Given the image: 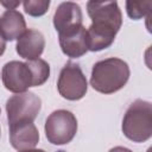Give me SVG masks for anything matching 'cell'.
Masks as SVG:
<instances>
[{"mask_svg":"<svg viewBox=\"0 0 152 152\" xmlns=\"http://www.w3.org/2000/svg\"><path fill=\"white\" fill-rule=\"evenodd\" d=\"M1 80L5 88L14 94L25 93L30 87H33L32 72L26 62H7L2 66Z\"/></svg>","mask_w":152,"mask_h":152,"instance_id":"7","label":"cell"},{"mask_svg":"<svg viewBox=\"0 0 152 152\" xmlns=\"http://www.w3.org/2000/svg\"><path fill=\"white\" fill-rule=\"evenodd\" d=\"M87 12L91 25L87 30L89 51L109 48L122 25V14L116 1H88Z\"/></svg>","mask_w":152,"mask_h":152,"instance_id":"1","label":"cell"},{"mask_svg":"<svg viewBox=\"0 0 152 152\" xmlns=\"http://www.w3.org/2000/svg\"><path fill=\"white\" fill-rule=\"evenodd\" d=\"M25 12L31 17L44 15L50 6V0H25L23 2Z\"/></svg>","mask_w":152,"mask_h":152,"instance_id":"15","label":"cell"},{"mask_svg":"<svg viewBox=\"0 0 152 152\" xmlns=\"http://www.w3.org/2000/svg\"><path fill=\"white\" fill-rule=\"evenodd\" d=\"M44 129L49 142L64 145L70 142L76 135L77 119L66 109H57L48 116Z\"/></svg>","mask_w":152,"mask_h":152,"instance_id":"4","label":"cell"},{"mask_svg":"<svg viewBox=\"0 0 152 152\" xmlns=\"http://www.w3.org/2000/svg\"><path fill=\"white\" fill-rule=\"evenodd\" d=\"M33 77V87H39L44 84L49 76H50V65L46 61L38 58L34 61H28L26 62Z\"/></svg>","mask_w":152,"mask_h":152,"instance_id":"13","label":"cell"},{"mask_svg":"<svg viewBox=\"0 0 152 152\" xmlns=\"http://www.w3.org/2000/svg\"><path fill=\"white\" fill-rule=\"evenodd\" d=\"M45 48V39L40 31L28 28L17 40L15 50L17 53L27 59L34 61L40 57Z\"/></svg>","mask_w":152,"mask_h":152,"instance_id":"10","label":"cell"},{"mask_svg":"<svg viewBox=\"0 0 152 152\" xmlns=\"http://www.w3.org/2000/svg\"><path fill=\"white\" fill-rule=\"evenodd\" d=\"M122 133L133 142H144L152 137V104L135 100L127 108L122 119Z\"/></svg>","mask_w":152,"mask_h":152,"instance_id":"3","label":"cell"},{"mask_svg":"<svg viewBox=\"0 0 152 152\" xmlns=\"http://www.w3.org/2000/svg\"><path fill=\"white\" fill-rule=\"evenodd\" d=\"M24 15L17 10H7L0 17V34L6 42L18 39L26 31Z\"/></svg>","mask_w":152,"mask_h":152,"instance_id":"12","label":"cell"},{"mask_svg":"<svg viewBox=\"0 0 152 152\" xmlns=\"http://www.w3.org/2000/svg\"><path fill=\"white\" fill-rule=\"evenodd\" d=\"M5 50H6V40L1 37V34H0V56L5 52Z\"/></svg>","mask_w":152,"mask_h":152,"instance_id":"18","label":"cell"},{"mask_svg":"<svg viewBox=\"0 0 152 152\" xmlns=\"http://www.w3.org/2000/svg\"><path fill=\"white\" fill-rule=\"evenodd\" d=\"M1 5H4L7 10H15V7L20 5V1H1Z\"/></svg>","mask_w":152,"mask_h":152,"instance_id":"16","label":"cell"},{"mask_svg":"<svg viewBox=\"0 0 152 152\" xmlns=\"http://www.w3.org/2000/svg\"><path fill=\"white\" fill-rule=\"evenodd\" d=\"M19 152H45V151L40 150V148H30V150H23V151H19Z\"/></svg>","mask_w":152,"mask_h":152,"instance_id":"19","label":"cell"},{"mask_svg":"<svg viewBox=\"0 0 152 152\" xmlns=\"http://www.w3.org/2000/svg\"><path fill=\"white\" fill-rule=\"evenodd\" d=\"M82 20L81 7L71 1L59 4L53 14V26L58 34L82 26Z\"/></svg>","mask_w":152,"mask_h":152,"instance_id":"8","label":"cell"},{"mask_svg":"<svg viewBox=\"0 0 152 152\" xmlns=\"http://www.w3.org/2000/svg\"><path fill=\"white\" fill-rule=\"evenodd\" d=\"M129 74V66L125 61L109 57L93 65L90 86L101 94H113L126 86Z\"/></svg>","mask_w":152,"mask_h":152,"instance_id":"2","label":"cell"},{"mask_svg":"<svg viewBox=\"0 0 152 152\" xmlns=\"http://www.w3.org/2000/svg\"><path fill=\"white\" fill-rule=\"evenodd\" d=\"M152 1H126V12L131 19L138 20L150 14Z\"/></svg>","mask_w":152,"mask_h":152,"instance_id":"14","label":"cell"},{"mask_svg":"<svg viewBox=\"0 0 152 152\" xmlns=\"http://www.w3.org/2000/svg\"><path fill=\"white\" fill-rule=\"evenodd\" d=\"M57 89L62 97L70 101L81 100L86 95L88 82L77 63L69 61L62 68L57 81Z\"/></svg>","mask_w":152,"mask_h":152,"instance_id":"6","label":"cell"},{"mask_svg":"<svg viewBox=\"0 0 152 152\" xmlns=\"http://www.w3.org/2000/svg\"><path fill=\"white\" fill-rule=\"evenodd\" d=\"M39 141V132L33 122L10 125V142L18 151L34 148Z\"/></svg>","mask_w":152,"mask_h":152,"instance_id":"11","label":"cell"},{"mask_svg":"<svg viewBox=\"0 0 152 152\" xmlns=\"http://www.w3.org/2000/svg\"><path fill=\"white\" fill-rule=\"evenodd\" d=\"M0 113H1V109H0Z\"/></svg>","mask_w":152,"mask_h":152,"instance_id":"20","label":"cell"},{"mask_svg":"<svg viewBox=\"0 0 152 152\" xmlns=\"http://www.w3.org/2000/svg\"><path fill=\"white\" fill-rule=\"evenodd\" d=\"M42 108V100L33 93L25 91L11 96L6 101L8 126L20 122H33Z\"/></svg>","mask_w":152,"mask_h":152,"instance_id":"5","label":"cell"},{"mask_svg":"<svg viewBox=\"0 0 152 152\" xmlns=\"http://www.w3.org/2000/svg\"><path fill=\"white\" fill-rule=\"evenodd\" d=\"M108 152H132V151L127 147H124V146H115V147L110 148Z\"/></svg>","mask_w":152,"mask_h":152,"instance_id":"17","label":"cell"},{"mask_svg":"<svg viewBox=\"0 0 152 152\" xmlns=\"http://www.w3.org/2000/svg\"><path fill=\"white\" fill-rule=\"evenodd\" d=\"M58 40L63 53L70 58L82 57L88 51L87 30L83 25L77 28L59 33Z\"/></svg>","mask_w":152,"mask_h":152,"instance_id":"9","label":"cell"}]
</instances>
